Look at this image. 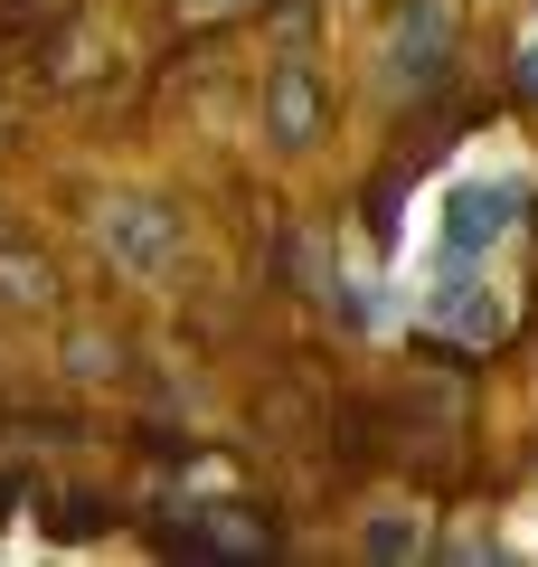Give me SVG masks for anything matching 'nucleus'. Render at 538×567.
Returning a JSON list of instances; mask_svg holds the SVG:
<instances>
[{"label": "nucleus", "instance_id": "1", "mask_svg": "<svg viewBox=\"0 0 538 567\" xmlns=\"http://www.w3.org/2000/svg\"><path fill=\"white\" fill-rule=\"evenodd\" d=\"M416 312L444 331L454 350H492L510 331V284L492 275L482 256H425V284H416Z\"/></svg>", "mask_w": 538, "mask_h": 567}, {"label": "nucleus", "instance_id": "2", "mask_svg": "<svg viewBox=\"0 0 538 567\" xmlns=\"http://www.w3.org/2000/svg\"><path fill=\"white\" fill-rule=\"evenodd\" d=\"M510 227H519V181L510 171H463L425 208V256H492Z\"/></svg>", "mask_w": 538, "mask_h": 567}, {"label": "nucleus", "instance_id": "3", "mask_svg": "<svg viewBox=\"0 0 538 567\" xmlns=\"http://www.w3.org/2000/svg\"><path fill=\"white\" fill-rule=\"evenodd\" d=\"M454 76V10L444 0H406L387 29V95H435Z\"/></svg>", "mask_w": 538, "mask_h": 567}, {"label": "nucleus", "instance_id": "4", "mask_svg": "<svg viewBox=\"0 0 538 567\" xmlns=\"http://www.w3.org/2000/svg\"><path fill=\"white\" fill-rule=\"evenodd\" d=\"M104 256H114L123 275L161 284L179 265V218L161 199H104Z\"/></svg>", "mask_w": 538, "mask_h": 567}, {"label": "nucleus", "instance_id": "5", "mask_svg": "<svg viewBox=\"0 0 538 567\" xmlns=\"http://www.w3.org/2000/svg\"><path fill=\"white\" fill-rule=\"evenodd\" d=\"M321 76H312V58H283L275 76H265V142L275 152H312L321 142Z\"/></svg>", "mask_w": 538, "mask_h": 567}, {"label": "nucleus", "instance_id": "6", "mask_svg": "<svg viewBox=\"0 0 538 567\" xmlns=\"http://www.w3.org/2000/svg\"><path fill=\"white\" fill-rule=\"evenodd\" d=\"M0 312H58V265L39 246H0Z\"/></svg>", "mask_w": 538, "mask_h": 567}, {"label": "nucleus", "instance_id": "7", "mask_svg": "<svg viewBox=\"0 0 538 567\" xmlns=\"http://www.w3.org/2000/svg\"><path fill=\"white\" fill-rule=\"evenodd\" d=\"M416 511H379V520H369V558H416Z\"/></svg>", "mask_w": 538, "mask_h": 567}, {"label": "nucleus", "instance_id": "8", "mask_svg": "<svg viewBox=\"0 0 538 567\" xmlns=\"http://www.w3.org/2000/svg\"><path fill=\"white\" fill-rule=\"evenodd\" d=\"M510 85H519V95L538 104V29H529V39H519V58H510Z\"/></svg>", "mask_w": 538, "mask_h": 567}, {"label": "nucleus", "instance_id": "9", "mask_svg": "<svg viewBox=\"0 0 538 567\" xmlns=\"http://www.w3.org/2000/svg\"><path fill=\"white\" fill-rule=\"evenodd\" d=\"M189 20H237V10H256V0H179Z\"/></svg>", "mask_w": 538, "mask_h": 567}]
</instances>
